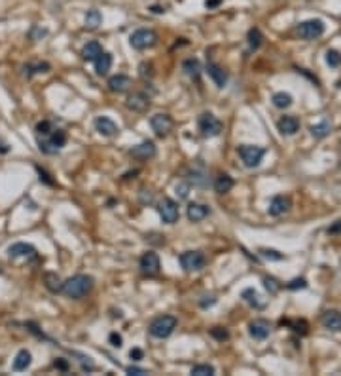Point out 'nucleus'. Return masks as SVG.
Masks as SVG:
<instances>
[{"label": "nucleus", "instance_id": "1", "mask_svg": "<svg viewBox=\"0 0 341 376\" xmlns=\"http://www.w3.org/2000/svg\"><path fill=\"white\" fill-rule=\"evenodd\" d=\"M93 289V277H89L86 274H78L68 277L67 281L61 283V291L67 298H72V300H80L84 296Z\"/></svg>", "mask_w": 341, "mask_h": 376}, {"label": "nucleus", "instance_id": "2", "mask_svg": "<svg viewBox=\"0 0 341 376\" xmlns=\"http://www.w3.org/2000/svg\"><path fill=\"white\" fill-rule=\"evenodd\" d=\"M176 325H178V319L174 316H160L150 323V335L154 338H167L173 335Z\"/></svg>", "mask_w": 341, "mask_h": 376}, {"label": "nucleus", "instance_id": "3", "mask_svg": "<svg viewBox=\"0 0 341 376\" xmlns=\"http://www.w3.org/2000/svg\"><path fill=\"white\" fill-rule=\"evenodd\" d=\"M237 152H239V158H241V161L247 168L260 166L261 158L266 154V150L261 147H256V145H241V147L237 148Z\"/></svg>", "mask_w": 341, "mask_h": 376}, {"label": "nucleus", "instance_id": "4", "mask_svg": "<svg viewBox=\"0 0 341 376\" xmlns=\"http://www.w3.org/2000/svg\"><path fill=\"white\" fill-rule=\"evenodd\" d=\"M129 42H131V46L135 50H148V48L158 44V34L152 29H139V31H135L131 34Z\"/></svg>", "mask_w": 341, "mask_h": 376}, {"label": "nucleus", "instance_id": "5", "mask_svg": "<svg viewBox=\"0 0 341 376\" xmlns=\"http://www.w3.org/2000/svg\"><path fill=\"white\" fill-rule=\"evenodd\" d=\"M224 129V124H222L218 118L211 112H205V114L199 116V131L203 137H218Z\"/></svg>", "mask_w": 341, "mask_h": 376}, {"label": "nucleus", "instance_id": "6", "mask_svg": "<svg viewBox=\"0 0 341 376\" xmlns=\"http://www.w3.org/2000/svg\"><path fill=\"white\" fill-rule=\"evenodd\" d=\"M180 264L186 272H199V270L205 268L207 258L201 251H186V253L180 255Z\"/></svg>", "mask_w": 341, "mask_h": 376}, {"label": "nucleus", "instance_id": "7", "mask_svg": "<svg viewBox=\"0 0 341 376\" xmlns=\"http://www.w3.org/2000/svg\"><path fill=\"white\" fill-rule=\"evenodd\" d=\"M324 33V23L321 19H309L298 25V36L303 40H314Z\"/></svg>", "mask_w": 341, "mask_h": 376}, {"label": "nucleus", "instance_id": "8", "mask_svg": "<svg viewBox=\"0 0 341 376\" xmlns=\"http://www.w3.org/2000/svg\"><path fill=\"white\" fill-rule=\"evenodd\" d=\"M160 217L163 219V222H167V224H174V222L178 221V217H180V211H178V203L171 200V198H163L160 202Z\"/></svg>", "mask_w": 341, "mask_h": 376}, {"label": "nucleus", "instance_id": "9", "mask_svg": "<svg viewBox=\"0 0 341 376\" xmlns=\"http://www.w3.org/2000/svg\"><path fill=\"white\" fill-rule=\"evenodd\" d=\"M150 126H152V129L155 131L158 137H165V135H169V131L173 129L174 122L169 114H155V116H152Z\"/></svg>", "mask_w": 341, "mask_h": 376}, {"label": "nucleus", "instance_id": "10", "mask_svg": "<svg viewBox=\"0 0 341 376\" xmlns=\"http://www.w3.org/2000/svg\"><path fill=\"white\" fill-rule=\"evenodd\" d=\"M160 256L155 255L154 251H148V253H144V255L141 256V270L144 272V274L148 275H155L160 274Z\"/></svg>", "mask_w": 341, "mask_h": 376}, {"label": "nucleus", "instance_id": "11", "mask_svg": "<svg viewBox=\"0 0 341 376\" xmlns=\"http://www.w3.org/2000/svg\"><path fill=\"white\" fill-rule=\"evenodd\" d=\"M8 255L12 256V258H31V256L36 255V249L31 243L17 242L8 247Z\"/></svg>", "mask_w": 341, "mask_h": 376}, {"label": "nucleus", "instance_id": "12", "mask_svg": "<svg viewBox=\"0 0 341 376\" xmlns=\"http://www.w3.org/2000/svg\"><path fill=\"white\" fill-rule=\"evenodd\" d=\"M155 152H158V150H155V145L152 141H144V143H141V145H137V147L131 148V156L142 161L152 160L155 156Z\"/></svg>", "mask_w": 341, "mask_h": 376}, {"label": "nucleus", "instance_id": "13", "mask_svg": "<svg viewBox=\"0 0 341 376\" xmlns=\"http://www.w3.org/2000/svg\"><path fill=\"white\" fill-rule=\"evenodd\" d=\"M131 78H129L127 74H114L108 78V89L112 91V93H123V91H127L129 87H131Z\"/></svg>", "mask_w": 341, "mask_h": 376}, {"label": "nucleus", "instance_id": "14", "mask_svg": "<svg viewBox=\"0 0 341 376\" xmlns=\"http://www.w3.org/2000/svg\"><path fill=\"white\" fill-rule=\"evenodd\" d=\"M95 129H97L100 135H104V137H114V135L120 133V128H118L110 118H107V116L95 118Z\"/></svg>", "mask_w": 341, "mask_h": 376}, {"label": "nucleus", "instance_id": "15", "mask_svg": "<svg viewBox=\"0 0 341 376\" xmlns=\"http://www.w3.org/2000/svg\"><path fill=\"white\" fill-rule=\"evenodd\" d=\"M292 202H290V198L288 196H275L271 203H269V215L273 217H281L284 215L288 209H290Z\"/></svg>", "mask_w": 341, "mask_h": 376}, {"label": "nucleus", "instance_id": "16", "mask_svg": "<svg viewBox=\"0 0 341 376\" xmlns=\"http://www.w3.org/2000/svg\"><path fill=\"white\" fill-rule=\"evenodd\" d=\"M250 336L256 338V340H264V338H268L269 333H271V323L266 321V319H256V321L250 323Z\"/></svg>", "mask_w": 341, "mask_h": 376}, {"label": "nucleus", "instance_id": "17", "mask_svg": "<svg viewBox=\"0 0 341 376\" xmlns=\"http://www.w3.org/2000/svg\"><path fill=\"white\" fill-rule=\"evenodd\" d=\"M127 108L133 112H146L150 108V97L144 93H133L127 99Z\"/></svg>", "mask_w": 341, "mask_h": 376}, {"label": "nucleus", "instance_id": "18", "mask_svg": "<svg viewBox=\"0 0 341 376\" xmlns=\"http://www.w3.org/2000/svg\"><path fill=\"white\" fill-rule=\"evenodd\" d=\"M208 213H211V209L207 205H203V203H190L186 209L188 221L192 222H201L203 219H207Z\"/></svg>", "mask_w": 341, "mask_h": 376}, {"label": "nucleus", "instance_id": "19", "mask_svg": "<svg viewBox=\"0 0 341 376\" xmlns=\"http://www.w3.org/2000/svg\"><path fill=\"white\" fill-rule=\"evenodd\" d=\"M277 129L282 135H294L300 129V120L296 116H282L281 120L277 122Z\"/></svg>", "mask_w": 341, "mask_h": 376}, {"label": "nucleus", "instance_id": "20", "mask_svg": "<svg viewBox=\"0 0 341 376\" xmlns=\"http://www.w3.org/2000/svg\"><path fill=\"white\" fill-rule=\"evenodd\" d=\"M321 321L328 331H341V314L339 312H335V310L324 312Z\"/></svg>", "mask_w": 341, "mask_h": 376}, {"label": "nucleus", "instance_id": "21", "mask_svg": "<svg viewBox=\"0 0 341 376\" xmlns=\"http://www.w3.org/2000/svg\"><path fill=\"white\" fill-rule=\"evenodd\" d=\"M207 73L213 78L214 84H216V87H224L227 84V73L222 67H218V65H208Z\"/></svg>", "mask_w": 341, "mask_h": 376}, {"label": "nucleus", "instance_id": "22", "mask_svg": "<svg viewBox=\"0 0 341 376\" xmlns=\"http://www.w3.org/2000/svg\"><path fill=\"white\" fill-rule=\"evenodd\" d=\"M31 361H33V356L27 349H19L17 356L14 359V370L15 372H21V370H27L31 367Z\"/></svg>", "mask_w": 341, "mask_h": 376}, {"label": "nucleus", "instance_id": "23", "mask_svg": "<svg viewBox=\"0 0 341 376\" xmlns=\"http://www.w3.org/2000/svg\"><path fill=\"white\" fill-rule=\"evenodd\" d=\"M235 181L233 177H229L227 173H222L216 177V181H214V190L218 192V194H226V192H229L231 188H233Z\"/></svg>", "mask_w": 341, "mask_h": 376}, {"label": "nucleus", "instance_id": "24", "mask_svg": "<svg viewBox=\"0 0 341 376\" xmlns=\"http://www.w3.org/2000/svg\"><path fill=\"white\" fill-rule=\"evenodd\" d=\"M110 67H112V55L108 54V52H102V54L95 59V70H97L99 76H104V74L110 70Z\"/></svg>", "mask_w": 341, "mask_h": 376}, {"label": "nucleus", "instance_id": "25", "mask_svg": "<svg viewBox=\"0 0 341 376\" xmlns=\"http://www.w3.org/2000/svg\"><path fill=\"white\" fill-rule=\"evenodd\" d=\"M100 54H102V46L99 42H87L84 50H82V57L86 61H95Z\"/></svg>", "mask_w": 341, "mask_h": 376}, {"label": "nucleus", "instance_id": "26", "mask_svg": "<svg viewBox=\"0 0 341 376\" xmlns=\"http://www.w3.org/2000/svg\"><path fill=\"white\" fill-rule=\"evenodd\" d=\"M190 184H195V186H205L207 184V171L205 168H192L190 171Z\"/></svg>", "mask_w": 341, "mask_h": 376}, {"label": "nucleus", "instance_id": "27", "mask_svg": "<svg viewBox=\"0 0 341 376\" xmlns=\"http://www.w3.org/2000/svg\"><path fill=\"white\" fill-rule=\"evenodd\" d=\"M247 40H248V48L252 50V52H256L258 48L261 46V40H264V34H261L260 29H250L247 34Z\"/></svg>", "mask_w": 341, "mask_h": 376}, {"label": "nucleus", "instance_id": "28", "mask_svg": "<svg viewBox=\"0 0 341 376\" xmlns=\"http://www.w3.org/2000/svg\"><path fill=\"white\" fill-rule=\"evenodd\" d=\"M100 23H102V14H100L99 10H95V8L87 10V14H86V27L87 29H97Z\"/></svg>", "mask_w": 341, "mask_h": 376}, {"label": "nucleus", "instance_id": "29", "mask_svg": "<svg viewBox=\"0 0 341 376\" xmlns=\"http://www.w3.org/2000/svg\"><path fill=\"white\" fill-rule=\"evenodd\" d=\"M47 141L51 143L57 150H61V147H65V143H67V133L61 131V129H54L51 133L47 135Z\"/></svg>", "mask_w": 341, "mask_h": 376}, {"label": "nucleus", "instance_id": "30", "mask_svg": "<svg viewBox=\"0 0 341 376\" xmlns=\"http://www.w3.org/2000/svg\"><path fill=\"white\" fill-rule=\"evenodd\" d=\"M182 68H184V73H186L190 78H197L201 73V65L197 59H186L184 61V65H182Z\"/></svg>", "mask_w": 341, "mask_h": 376}, {"label": "nucleus", "instance_id": "31", "mask_svg": "<svg viewBox=\"0 0 341 376\" xmlns=\"http://www.w3.org/2000/svg\"><path fill=\"white\" fill-rule=\"evenodd\" d=\"M311 133H313V137H317V139H322V137H326V135L330 133V122H328V120H322V122H319V124L311 126Z\"/></svg>", "mask_w": 341, "mask_h": 376}, {"label": "nucleus", "instance_id": "32", "mask_svg": "<svg viewBox=\"0 0 341 376\" xmlns=\"http://www.w3.org/2000/svg\"><path fill=\"white\" fill-rule=\"evenodd\" d=\"M271 101H273V105L277 108H288L290 105H292V95L281 91V93H275Z\"/></svg>", "mask_w": 341, "mask_h": 376}, {"label": "nucleus", "instance_id": "33", "mask_svg": "<svg viewBox=\"0 0 341 376\" xmlns=\"http://www.w3.org/2000/svg\"><path fill=\"white\" fill-rule=\"evenodd\" d=\"M241 296L243 298H245V300H247L248 304H250V306H256V308H261V302H260V295H258V293H256L254 289H252V287H248V289H245L241 293Z\"/></svg>", "mask_w": 341, "mask_h": 376}, {"label": "nucleus", "instance_id": "34", "mask_svg": "<svg viewBox=\"0 0 341 376\" xmlns=\"http://www.w3.org/2000/svg\"><path fill=\"white\" fill-rule=\"evenodd\" d=\"M49 63H29V65H25V74L27 76H33V74H40V73H47L49 70Z\"/></svg>", "mask_w": 341, "mask_h": 376}, {"label": "nucleus", "instance_id": "35", "mask_svg": "<svg viewBox=\"0 0 341 376\" xmlns=\"http://www.w3.org/2000/svg\"><path fill=\"white\" fill-rule=\"evenodd\" d=\"M44 279H46V287L51 291V293H59V291H61V279H59V275H57V274H51V272H49V274H46V277H44Z\"/></svg>", "mask_w": 341, "mask_h": 376}, {"label": "nucleus", "instance_id": "36", "mask_svg": "<svg viewBox=\"0 0 341 376\" xmlns=\"http://www.w3.org/2000/svg\"><path fill=\"white\" fill-rule=\"evenodd\" d=\"M190 372L194 376H211L214 374V367L213 365H207V363H201V365H194Z\"/></svg>", "mask_w": 341, "mask_h": 376}, {"label": "nucleus", "instance_id": "37", "mask_svg": "<svg viewBox=\"0 0 341 376\" xmlns=\"http://www.w3.org/2000/svg\"><path fill=\"white\" fill-rule=\"evenodd\" d=\"M326 63L330 67H339L341 65V54L337 50H328L326 52Z\"/></svg>", "mask_w": 341, "mask_h": 376}, {"label": "nucleus", "instance_id": "38", "mask_svg": "<svg viewBox=\"0 0 341 376\" xmlns=\"http://www.w3.org/2000/svg\"><path fill=\"white\" fill-rule=\"evenodd\" d=\"M54 131V126H51V122L47 120H42L36 124V133L42 135V137H47V135Z\"/></svg>", "mask_w": 341, "mask_h": 376}, {"label": "nucleus", "instance_id": "39", "mask_svg": "<svg viewBox=\"0 0 341 376\" xmlns=\"http://www.w3.org/2000/svg\"><path fill=\"white\" fill-rule=\"evenodd\" d=\"M139 74H141L142 78H152L154 76V65L152 63H141V67H139Z\"/></svg>", "mask_w": 341, "mask_h": 376}, {"label": "nucleus", "instance_id": "40", "mask_svg": "<svg viewBox=\"0 0 341 376\" xmlns=\"http://www.w3.org/2000/svg\"><path fill=\"white\" fill-rule=\"evenodd\" d=\"M46 34H47L46 29L38 27V25H33L31 31H29V38H31V40H40L42 36H46Z\"/></svg>", "mask_w": 341, "mask_h": 376}, {"label": "nucleus", "instance_id": "41", "mask_svg": "<svg viewBox=\"0 0 341 376\" xmlns=\"http://www.w3.org/2000/svg\"><path fill=\"white\" fill-rule=\"evenodd\" d=\"M211 336L216 338V340H220V342H224V340L229 338V333L224 327H214V329H211Z\"/></svg>", "mask_w": 341, "mask_h": 376}, {"label": "nucleus", "instance_id": "42", "mask_svg": "<svg viewBox=\"0 0 341 376\" xmlns=\"http://www.w3.org/2000/svg\"><path fill=\"white\" fill-rule=\"evenodd\" d=\"M36 171H38V175H40V181L42 182H46L47 186H55V181L51 179V175L47 173L46 169L40 168V166H36Z\"/></svg>", "mask_w": 341, "mask_h": 376}, {"label": "nucleus", "instance_id": "43", "mask_svg": "<svg viewBox=\"0 0 341 376\" xmlns=\"http://www.w3.org/2000/svg\"><path fill=\"white\" fill-rule=\"evenodd\" d=\"M260 253L266 256V258H271V261H282L281 253H277V251H273V249H260Z\"/></svg>", "mask_w": 341, "mask_h": 376}, {"label": "nucleus", "instance_id": "44", "mask_svg": "<svg viewBox=\"0 0 341 376\" xmlns=\"http://www.w3.org/2000/svg\"><path fill=\"white\" fill-rule=\"evenodd\" d=\"M82 370H95V363L89 356H80Z\"/></svg>", "mask_w": 341, "mask_h": 376}, {"label": "nucleus", "instance_id": "45", "mask_svg": "<svg viewBox=\"0 0 341 376\" xmlns=\"http://www.w3.org/2000/svg\"><path fill=\"white\" fill-rule=\"evenodd\" d=\"M108 342L112 344L114 348H121V346H123V340H121V336L118 335V333H110V335H108Z\"/></svg>", "mask_w": 341, "mask_h": 376}, {"label": "nucleus", "instance_id": "46", "mask_svg": "<svg viewBox=\"0 0 341 376\" xmlns=\"http://www.w3.org/2000/svg\"><path fill=\"white\" fill-rule=\"evenodd\" d=\"M290 325H292V329H294L296 333H301V335H305V333H307V323L303 321V319H301V321L290 323Z\"/></svg>", "mask_w": 341, "mask_h": 376}, {"label": "nucleus", "instance_id": "47", "mask_svg": "<svg viewBox=\"0 0 341 376\" xmlns=\"http://www.w3.org/2000/svg\"><path fill=\"white\" fill-rule=\"evenodd\" d=\"M264 283H266V289L271 291V293L279 291V285H277V281H275L273 277H264Z\"/></svg>", "mask_w": 341, "mask_h": 376}, {"label": "nucleus", "instance_id": "48", "mask_svg": "<svg viewBox=\"0 0 341 376\" xmlns=\"http://www.w3.org/2000/svg\"><path fill=\"white\" fill-rule=\"evenodd\" d=\"M288 289H305V287H307V283H305V279H294V281H290L286 285Z\"/></svg>", "mask_w": 341, "mask_h": 376}, {"label": "nucleus", "instance_id": "49", "mask_svg": "<svg viewBox=\"0 0 341 376\" xmlns=\"http://www.w3.org/2000/svg\"><path fill=\"white\" fill-rule=\"evenodd\" d=\"M127 374L142 376V374H148V370L142 369V367H127Z\"/></svg>", "mask_w": 341, "mask_h": 376}, {"label": "nucleus", "instance_id": "50", "mask_svg": "<svg viewBox=\"0 0 341 376\" xmlns=\"http://www.w3.org/2000/svg\"><path fill=\"white\" fill-rule=\"evenodd\" d=\"M54 367H55V369L63 370V372H67V370H68V363L65 361V359H55V361H54Z\"/></svg>", "mask_w": 341, "mask_h": 376}, {"label": "nucleus", "instance_id": "51", "mask_svg": "<svg viewBox=\"0 0 341 376\" xmlns=\"http://www.w3.org/2000/svg\"><path fill=\"white\" fill-rule=\"evenodd\" d=\"M129 356H131V359H135V361H139V359H142V349L135 348L129 351Z\"/></svg>", "mask_w": 341, "mask_h": 376}, {"label": "nucleus", "instance_id": "52", "mask_svg": "<svg viewBox=\"0 0 341 376\" xmlns=\"http://www.w3.org/2000/svg\"><path fill=\"white\" fill-rule=\"evenodd\" d=\"M188 188H190V182H184L180 186H176V190H180V198H186L188 196Z\"/></svg>", "mask_w": 341, "mask_h": 376}, {"label": "nucleus", "instance_id": "53", "mask_svg": "<svg viewBox=\"0 0 341 376\" xmlns=\"http://www.w3.org/2000/svg\"><path fill=\"white\" fill-rule=\"evenodd\" d=\"M218 4H220V0H207V2H205V6L207 8H214V6H218Z\"/></svg>", "mask_w": 341, "mask_h": 376}, {"label": "nucleus", "instance_id": "54", "mask_svg": "<svg viewBox=\"0 0 341 376\" xmlns=\"http://www.w3.org/2000/svg\"><path fill=\"white\" fill-rule=\"evenodd\" d=\"M341 230V221H337V224H335V226H332V228L328 230V232H330V234H335V232H339Z\"/></svg>", "mask_w": 341, "mask_h": 376}, {"label": "nucleus", "instance_id": "55", "mask_svg": "<svg viewBox=\"0 0 341 376\" xmlns=\"http://www.w3.org/2000/svg\"><path fill=\"white\" fill-rule=\"evenodd\" d=\"M152 12H154V14H163V12H165V8H160V6H152Z\"/></svg>", "mask_w": 341, "mask_h": 376}, {"label": "nucleus", "instance_id": "56", "mask_svg": "<svg viewBox=\"0 0 341 376\" xmlns=\"http://www.w3.org/2000/svg\"><path fill=\"white\" fill-rule=\"evenodd\" d=\"M8 150H10V148H8V145H6V143H2V141H0V152H8Z\"/></svg>", "mask_w": 341, "mask_h": 376}]
</instances>
